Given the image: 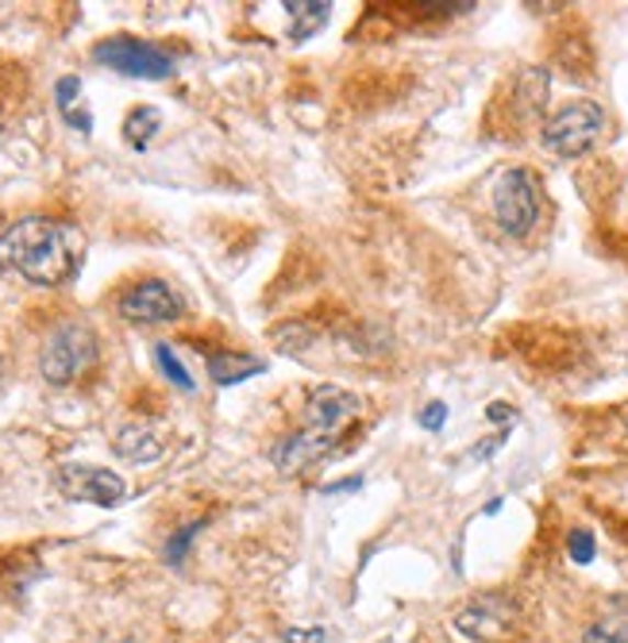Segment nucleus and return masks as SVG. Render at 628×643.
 <instances>
[{
    "instance_id": "nucleus-18",
    "label": "nucleus",
    "mask_w": 628,
    "mask_h": 643,
    "mask_svg": "<svg viewBox=\"0 0 628 643\" xmlns=\"http://www.w3.org/2000/svg\"><path fill=\"white\" fill-rule=\"evenodd\" d=\"M567 555H571L579 566H590V563H594V555H597L594 535H590L586 528H574V532L567 535Z\"/></svg>"
},
{
    "instance_id": "nucleus-21",
    "label": "nucleus",
    "mask_w": 628,
    "mask_h": 643,
    "mask_svg": "<svg viewBox=\"0 0 628 643\" xmlns=\"http://www.w3.org/2000/svg\"><path fill=\"white\" fill-rule=\"evenodd\" d=\"M486 420L490 424H502V428H513V424H517V408L505 405V401H490V405H486Z\"/></svg>"
},
{
    "instance_id": "nucleus-10",
    "label": "nucleus",
    "mask_w": 628,
    "mask_h": 643,
    "mask_svg": "<svg viewBox=\"0 0 628 643\" xmlns=\"http://www.w3.org/2000/svg\"><path fill=\"white\" fill-rule=\"evenodd\" d=\"M262 370H267V362L255 359V354H239V351L209 354V377H213L216 385H239L251 374H262Z\"/></svg>"
},
{
    "instance_id": "nucleus-9",
    "label": "nucleus",
    "mask_w": 628,
    "mask_h": 643,
    "mask_svg": "<svg viewBox=\"0 0 628 643\" xmlns=\"http://www.w3.org/2000/svg\"><path fill=\"white\" fill-rule=\"evenodd\" d=\"M112 451H116L124 463H155V459H162L166 443L162 436L155 432V428H147V424H127V428H120L116 432V443H112Z\"/></svg>"
},
{
    "instance_id": "nucleus-23",
    "label": "nucleus",
    "mask_w": 628,
    "mask_h": 643,
    "mask_svg": "<svg viewBox=\"0 0 628 643\" xmlns=\"http://www.w3.org/2000/svg\"><path fill=\"white\" fill-rule=\"evenodd\" d=\"M625 428H628V413H625Z\"/></svg>"
},
{
    "instance_id": "nucleus-2",
    "label": "nucleus",
    "mask_w": 628,
    "mask_h": 643,
    "mask_svg": "<svg viewBox=\"0 0 628 643\" xmlns=\"http://www.w3.org/2000/svg\"><path fill=\"white\" fill-rule=\"evenodd\" d=\"M359 413H362L359 393L339 390V385H316L305 401V428L278 440L270 448V463L282 474L309 471V466L321 463L336 448L339 436L347 432V424L359 420Z\"/></svg>"
},
{
    "instance_id": "nucleus-16",
    "label": "nucleus",
    "mask_w": 628,
    "mask_h": 643,
    "mask_svg": "<svg viewBox=\"0 0 628 643\" xmlns=\"http://www.w3.org/2000/svg\"><path fill=\"white\" fill-rule=\"evenodd\" d=\"M582 643H628V620H597L586 628Z\"/></svg>"
},
{
    "instance_id": "nucleus-13",
    "label": "nucleus",
    "mask_w": 628,
    "mask_h": 643,
    "mask_svg": "<svg viewBox=\"0 0 628 643\" xmlns=\"http://www.w3.org/2000/svg\"><path fill=\"white\" fill-rule=\"evenodd\" d=\"M158 127H162V112L150 109V104H139L135 112H127V120H124V139H127V147L143 150V147H147V143L158 135Z\"/></svg>"
},
{
    "instance_id": "nucleus-6",
    "label": "nucleus",
    "mask_w": 628,
    "mask_h": 643,
    "mask_svg": "<svg viewBox=\"0 0 628 643\" xmlns=\"http://www.w3.org/2000/svg\"><path fill=\"white\" fill-rule=\"evenodd\" d=\"M93 58L109 70L124 74V78H143V81H162L173 74V58L162 47L147 40H132V35H116L93 47Z\"/></svg>"
},
{
    "instance_id": "nucleus-3",
    "label": "nucleus",
    "mask_w": 628,
    "mask_h": 643,
    "mask_svg": "<svg viewBox=\"0 0 628 643\" xmlns=\"http://www.w3.org/2000/svg\"><path fill=\"white\" fill-rule=\"evenodd\" d=\"M605 135V109L597 101H567L540 127V143L556 158H579Z\"/></svg>"
},
{
    "instance_id": "nucleus-15",
    "label": "nucleus",
    "mask_w": 628,
    "mask_h": 643,
    "mask_svg": "<svg viewBox=\"0 0 628 643\" xmlns=\"http://www.w3.org/2000/svg\"><path fill=\"white\" fill-rule=\"evenodd\" d=\"M155 362H158V370L166 374V382H173L181 393H193V374H189V370L181 366V359L173 354L170 343H158L155 347Z\"/></svg>"
},
{
    "instance_id": "nucleus-14",
    "label": "nucleus",
    "mask_w": 628,
    "mask_h": 643,
    "mask_svg": "<svg viewBox=\"0 0 628 643\" xmlns=\"http://www.w3.org/2000/svg\"><path fill=\"white\" fill-rule=\"evenodd\" d=\"M78 93H81V81L78 78H63L55 86V101H58V112L66 116V124L78 127V132H93V120H89V112H78L74 104H78Z\"/></svg>"
},
{
    "instance_id": "nucleus-19",
    "label": "nucleus",
    "mask_w": 628,
    "mask_h": 643,
    "mask_svg": "<svg viewBox=\"0 0 628 643\" xmlns=\"http://www.w3.org/2000/svg\"><path fill=\"white\" fill-rule=\"evenodd\" d=\"M282 643H328V628H321V624L282 628Z\"/></svg>"
},
{
    "instance_id": "nucleus-8",
    "label": "nucleus",
    "mask_w": 628,
    "mask_h": 643,
    "mask_svg": "<svg viewBox=\"0 0 628 643\" xmlns=\"http://www.w3.org/2000/svg\"><path fill=\"white\" fill-rule=\"evenodd\" d=\"M181 297L162 278H143L120 297V316L127 324H173L181 316Z\"/></svg>"
},
{
    "instance_id": "nucleus-12",
    "label": "nucleus",
    "mask_w": 628,
    "mask_h": 643,
    "mask_svg": "<svg viewBox=\"0 0 628 643\" xmlns=\"http://www.w3.org/2000/svg\"><path fill=\"white\" fill-rule=\"evenodd\" d=\"M285 12H290V40L305 43V40H313L324 24H328L332 4H324V0H298V4H293L290 0Z\"/></svg>"
},
{
    "instance_id": "nucleus-11",
    "label": "nucleus",
    "mask_w": 628,
    "mask_h": 643,
    "mask_svg": "<svg viewBox=\"0 0 628 643\" xmlns=\"http://www.w3.org/2000/svg\"><path fill=\"white\" fill-rule=\"evenodd\" d=\"M505 624H509V612H494L490 605H471L456 617L459 635H467V640H494L505 632Z\"/></svg>"
},
{
    "instance_id": "nucleus-5",
    "label": "nucleus",
    "mask_w": 628,
    "mask_h": 643,
    "mask_svg": "<svg viewBox=\"0 0 628 643\" xmlns=\"http://www.w3.org/2000/svg\"><path fill=\"white\" fill-rule=\"evenodd\" d=\"M494 221L505 236L525 239L540 221V185L525 166H509L494 185Z\"/></svg>"
},
{
    "instance_id": "nucleus-1",
    "label": "nucleus",
    "mask_w": 628,
    "mask_h": 643,
    "mask_svg": "<svg viewBox=\"0 0 628 643\" xmlns=\"http://www.w3.org/2000/svg\"><path fill=\"white\" fill-rule=\"evenodd\" d=\"M81 255H86V239L78 228L58 221H32L12 224L0 236V270H16L32 285H63L78 274Z\"/></svg>"
},
{
    "instance_id": "nucleus-17",
    "label": "nucleus",
    "mask_w": 628,
    "mask_h": 643,
    "mask_svg": "<svg viewBox=\"0 0 628 643\" xmlns=\"http://www.w3.org/2000/svg\"><path fill=\"white\" fill-rule=\"evenodd\" d=\"M201 528H204V520H193V524L178 528V532L170 535V543H166V563H170V566H181V563H186L189 543L197 540V532H201Z\"/></svg>"
},
{
    "instance_id": "nucleus-20",
    "label": "nucleus",
    "mask_w": 628,
    "mask_h": 643,
    "mask_svg": "<svg viewBox=\"0 0 628 643\" xmlns=\"http://www.w3.org/2000/svg\"><path fill=\"white\" fill-rule=\"evenodd\" d=\"M444 420H448V405H444V401H428V405L420 408V428H428V432H440Z\"/></svg>"
},
{
    "instance_id": "nucleus-7",
    "label": "nucleus",
    "mask_w": 628,
    "mask_h": 643,
    "mask_svg": "<svg viewBox=\"0 0 628 643\" xmlns=\"http://www.w3.org/2000/svg\"><path fill=\"white\" fill-rule=\"evenodd\" d=\"M55 486L66 501H86L97 509H112L127 497V486L120 474L104 471V466H89V463H66L55 471Z\"/></svg>"
},
{
    "instance_id": "nucleus-22",
    "label": "nucleus",
    "mask_w": 628,
    "mask_h": 643,
    "mask_svg": "<svg viewBox=\"0 0 628 643\" xmlns=\"http://www.w3.org/2000/svg\"><path fill=\"white\" fill-rule=\"evenodd\" d=\"M362 486V478H347V482H328V486H321V494L324 497H332V494H351V489H359Z\"/></svg>"
},
{
    "instance_id": "nucleus-4",
    "label": "nucleus",
    "mask_w": 628,
    "mask_h": 643,
    "mask_svg": "<svg viewBox=\"0 0 628 643\" xmlns=\"http://www.w3.org/2000/svg\"><path fill=\"white\" fill-rule=\"evenodd\" d=\"M97 354H101V343H97L93 328H89V324L70 320V324H63V328H55L47 336L43 354H40V370H43V377H47L51 385H70V382H78L89 366H93Z\"/></svg>"
}]
</instances>
